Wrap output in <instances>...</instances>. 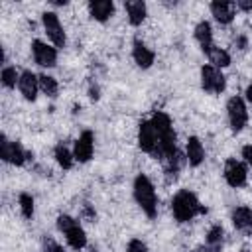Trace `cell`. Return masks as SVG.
Masks as SVG:
<instances>
[{
  "label": "cell",
  "instance_id": "6da1fadb",
  "mask_svg": "<svg viewBox=\"0 0 252 252\" xmlns=\"http://www.w3.org/2000/svg\"><path fill=\"white\" fill-rule=\"evenodd\" d=\"M156 128V134H158V152H156V159H165L167 156H171L173 152H177V146H175V132L171 128V120L167 114L163 112H154L152 120H150Z\"/></svg>",
  "mask_w": 252,
  "mask_h": 252
},
{
  "label": "cell",
  "instance_id": "7a4b0ae2",
  "mask_svg": "<svg viewBox=\"0 0 252 252\" xmlns=\"http://www.w3.org/2000/svg\"><path fill=\"white\" fill-rule=\"evenodd\" d=\"M171 211H173L175 220H179V222L191 220L197 213H207V209L199 205V199L195 197V193H191V191H187V189H181V191L173 197V201H171Z\"/></svg>",
  "mask_w": 252,
  "mask_h": 252
},
{
  "label": "cell",
  "instance_id": "3957f363",
  "mask_svg": "<svg viewBox=\"0 0 252 252\" xmlns=\"http://www.w3.org/2000/svg\"><path fill=\"white\" fill-rule=\"evenodd\" d=\"M134 199H136V203L140 205V209H142L150 219L156 217V213H158L156 191H154L152 181H150L144 173H140V175L134 179Z\"/></svg>",
  "mask_w": 252,
  "mask_h": 252
},
{
  "label": "cell",
  "instance_id": "277c9868",
  "mask_svg": "<svg viewBox=\"0 0 252 252\" xmlns=\"http://www.w3.org/2000/svg\"><path fill=\"white\" fill-rule=\"evenodd\" d=\"M226 114H228V122H230V128L234 132L242 130L246 126V120H248V110H246V104L240 96H232L228 102H226Z\"/></svg>",
  "mask_w": 252,
  "mask_h": 252
},
{
  "label": "cell",
  "instance_id": "5b68a950",
  "mask_svg": "<svg viewBox=\"0 0 252 252\" xmlns=\"http://www.w3.org/2000/svg\"><path fill=\"white\" fill-rule=\"evenodd\" d=\"M0 154H2V159H4V161L14 163V165H22L26 159L32 158L30 152H26L18 142H10L6 136H2V142H0Z\"/></svg>",
  "mask_w": 252,
  "mask_h": 252
},
{
  "label": "cell",
  "instance_id": "8992f818",
  "mask_svg": "<svg viewBox=\"0 0 252 252\" xmlns=\"http://www.w3.org/2000/svg\"><path fill=\"white\" fill-rule=\"evenodd\" d=\"M201 87L209 93H222L226 87L224 75L213 65H203L201 67Z\"/></svg>",
  "mask_w": 252,
  "mask_h": 252
},
{
  "label": "cell",
  "instance_id": "52a82bcc",
  "mask_svg": "<svg viewBox=\"0 0 252 252\" xmlns=\"http://www.w3.org/2000/svg\"><path fill=\"white\" fill-rule=\"evenodd\" d=\"M41 22H43V28H45V32H47V37L53 41V45H55V47H65L67 37H65V32H63V28H61V24H59L57 14H55V12H45V14L41 16Z\"/></svg>",
  "mask_w": 252,
  "mask_h": 252
},
{
  "label": "cell",
  "instance_id": "ba28073f",
  "mask_svg": "<svg viewBox=\"0 0 252 252\" xmlns=\"http://www.w3.org/2000/svg\"><path fill=\"white\" fill-rule=\"evenodd\" d=\"M138 146L142 152L150 154V156H156L158 152V134H156V128L150 120H144L140 124V130H138Z\"/></svg>",
  "mask_w": 252,
  "mask_h": 252
},
{
  "label": "cell",
  "instance_id": "9c48e42d",
  "mask_svg": "<svg viewBox=\"0 0 252 252\" xmlns=\"http://www.w3.org/2000/svg\"><path fill=\"white\" fill-rule=\"evenodd\" d=\"M246 165L234 158L226 159L224 163V179L230 187H242L246 183Z\"/></svg>",
  "mask_w": 252,
  "mask_h": 252
},
{
  "label": "cell",
  "instance_id": "30bf717a",
  "mask_svg": "<svg viewBox=\"0 0 252 252\" xmlns=\"http://www.w3.org/2000/svg\"><path fill=\"white\" fill-rule=\"evenodd\" d=\"M93 150H94V138H93V132L85 130V132L79 136V140L75 142V146H73V156H75L77 161L85 163V161H89V159L93 158Z\"/></svg>",
  "mask_w": 252,
  "mask_h": 252
},
{
  "label": "cell",
  "instance_id": "8fae6325",
  "mask_svg": "<svg viewBox=\"0 0 252 252\" xmlns=\"http://www.w3.org/2000/svg\"><path fill=\"white\" fill-rule=\"evenodd\" d=\"M32 51H33L35 63L41 65V67H53L57 63V51H55V47H49L47 43H43L39 39H35L32 43Z\"/></svg>",
  "mask_w": 252,
  "mask_h": 252
},
{
  "label": "cell",
  "instance_id": "7c38bea8",
  "mask_svg": "<svg viewBox=\"0 0 252 252\" xmlns=\"http://www.w3.org/2000/svg\"><path fill=\"white\" fill-rule=\"evenodd\" d=\"M18 89H20V93L24 94L26 100H35V96H37V89H39V79H37L32 71H24V73L20 75Z\"/></svg>",
  "mask_w": 252,
  "mask_h": 252
},
{
  "label": "cell",
  "instance_id": "4fadbf2b",
  "mask_svg": "<svg viewBox=\"0 0 252 252\" xmlns=\"http://www.w3.org/2000/svg\"><path fill=\"white\" fill-rule=\"evenodd\" d=\"M89 14H91V18H94L98 22H106L114 14V4L108 2V0L89 2Z\"/></svg>",
  "mask_w": 252,
  "mask_h": 252
},
{
  "label": "cell",
  "instance_id": "5bb4252c",
  "mask_svg": "<svg viewBox=\"0 0 252 252\" xmlns=\"http://www.w3.org/2000/svg\"><path fill=\"white\" fill-rule=\"evenodd\" d=\"M211 12H213V16L219 24H230L232 18H234V4L217 0V2L211 4Z\"/></svg>",
  "mask_w": 252,
  "mask_h": 252
},
{
  "label": "cell",
  "instance_id": "9a60e30c",
  "mask_svg": "<svg viewBox=\"0 0 252 252\" xmlns=\"http://www.w3.org/2000/svg\"><path fill=\"white\" fill-rule=\"evenodd\" d=\"M195 39L199 41V45H201V49L205 51V53H209L215 45H213V30H211V24L209 22H199L197 24V28H195Z\"/></svg>",
  "mask_w": 252,
  "mask_h": 252
},
{
  "label": "cell",
  "instance_id": "2e32d148",
  "mask_svg": "<svg viewBox=\"0 0 252 252\" xmlns=\"http://www.w3.org/2000/svg\"><path fill=\"white\" fill-rule=\"evenodd\" d=\"M185 158L189 161V165H199L203 159H205V150H203V144L199 142V138L191 136L187 140V146H185Z\"/></svg>",
  "mask_w": 252,
  "mask_h": 252
},
{
  "label": "cell",
  "instance_id": "e0dca14e",
  "mask_svg": "<svg viewBox=\"0 0 252 252\" xmlns=\"http://www.w3.org/2000/svg\"><path fill=\"white\" fill-rule=\"evenodd\" d=\"M132 55H134L136 65L142 67V69H148V67H152V63H154V51H150V49L146 47V43H142L140 39L134 41Z\"/></svg>",
  "mask_w": 252,
  "mask_h": 252
},
{
  "label": "cell",
  "instance_id": "ac0fdd59",
  "mask_svg": "<svg viewBox=\"0 0 252 252\" xmlns=\"http://www.w3.org/2000/svg\"><path fill=\"white\" fill-rule=\"evenodd\" d=\"M126 12H128V20L132 26H140L146 18V4L142 0H130L124 4Z\"/></svg>",
  "mask_w": 252,
  "mask_h": 252
},
{
  "label": "cell",
  "instance_id": "d6986e66",
  "mask_svg": "<svg viewBox=\"0 0 252 252\" xmlns=\"http://www.w3.org/2000/svg\"><path fill=\"white\" fill-rule=\"evenodd\" d=\"M232 224L238 230H250L252 228V211L248 207H236L232 211Z\"/></svg>",
  "mask_w": 252,
  "mask_h": 252
},
{
  "label": "cell",
  "instance_id": "ffe728a7",
  "mask_svg": "<svg viewBox=\"0 0 252 252\" xmlns=\"http://www.w3.org/2000/svg\"><path fill=\"white\" fill-rule=\"evenodd\" d=\"M65 236H67V242H69V246L71 248H75V250H81V248H85L87 246V236H85V230L81 228V224L79 222H75L67 232H63Z\"/></svg>",
  "mask_w": 252,
  "mask_h": 252
},
{
  "label": "cell",
  "instance_id": "44dd1931",
  "mask_svg": "<svg viewBox=\"0 0 252 252\" xmlns=\"http://www.w3.org/2000/svg\"><path fill=\"white\" fill-rule=\"evenodd\" d=\"M55 159H57V163H59L63 169H71L75 156H73V152H69V148H67L65 144H57V146H55Z\"/></svg>",
  "mask_w": 252,
  "mask_h": 252
},
{
  "label": "cell",
  "instance_id": "7402d4cb",
  "mask_svg": "<svg viewBox=\"0 0 252 252\" xmlns=\"http://www.w3.org/2000/svg\"><path fill=\"white\" fill-rule=\"evenodd\" d=\"M209 59H211V63H213V67H226V65H230V55L224 51V49H220V47H213L209 53Z\"/></svg>",
  "mask_w": 252,
  "mask_h": 252
},
{
  "label": "cell",
  "instance_id": "603a6c76",
  "mask_svg": "<svg viewBox=\"0 0 252 252\" xmlns=\"http://www.w3.org/2000/svg\"><path fill=\"white\" fill-rule=\"evenodd\" d=\"M39 79V89L47 94V96H55L57 94V81L49 75H37Z\"/></svg>",
  "mask_w": 252,
  "mask_h": 252
},
{
  "label": "cell",
  "instance_id": "cb8c5ba5",
  "mask_svg": "<svg viewBox=\"0 0 252 252\" xmlns=\"http://www.w3.org/2000/svg\"><path fill=\"white\" fill-rule=\"evenodd\" d=\"M18 81H20V75L16 73L14 67H4V69H2V85H4V87L12 89V87H16Z\"/></svg>",
  "mask_w": 252,
  "mask_h": 252
},
{
  "label": "cell",
  "instance_id": "d4e9b609",
  "mask_svg": "<svg viewBox=\"0 0 252 252\" xmlns=\"http://www.w3.org/2000/svg\"><path fill=\"white\" fill-rule=\"evenodd\" d=\"M20 209H22V215L26 219H32V215H33V199H32V195H28V193L20 195Z\"/></svg>",
  "mask_w": 252,
  "mask_h": 252
},
{
  "label": "cell",
  "instance_id": "484cf974",
  "mask_svg": "<svg viewBox=\"0 0 252 252\" xmlns=\"http://www.w3.org/2000/svg\"><path fill=\"white\" fill-rule=\"evenodd\" d=\"M222 234H224L222 226H220V224H215V226L207 232V242L213 244V246H215V244H220V242H222Z\"/></svg>",
  "mask_w": 252,
  "mask_h": 252
},
{
  "label": "cell",
  "instance_id": "4316f807",
  "mask_svg": "<svg viewBox=\"0 0 252 252\" xmlns=\"http://www.w3.org/2000/svg\"><path fill=\"white\" fill-rule=\"evenodd\" d=\"M75 222H77V220H75L73 217H69V215H59V217H57V228H59L61 232H67Z\"/></svg>",
  "mask_w": 252,
  "mask_h": 252
},
{
  "label": "cell",
  "instance_id": "83f0119b",
  "mask_svg": "<svg viewBox=\"0 0 252 252\" xmlns=\"http://www.w3.org/2000/svg\"><path fill=\"white\" fill-rule=\"evenodd\" d=\"M128 252H148V246H146L142 240L134 238V240H130V244H128Z\"/></svg>",
  "mask_w": 252,
  "mask_h": 252
},
{
  "label": "cell",
  "instance_id": "f1b7e54d",
  "mask_svg": "<svg viewBox=\"0 0 252 252\" xmlns=\"http://www.w3.org/2000/svg\"><path fill=\"white\" fill-rule=\"evenodd\" d=\"M242 158H244L248 163H252V144H248V146L242 148Z\"/></svg>",
  "mask_w": 252,
  "mask_h": 252
},
{
  "label": "cell",
  "instance_id": "f546056e",
  "mask_svg": "<svg viewBox=\"0 0 252 252\" xmlns=\"http://www.w3.org/2000/svg\"><path fill=\"white\" fill-rule=\"evenodd\" d=\"M246 43H248V41H246V37H242V35L234 39V45H236L238 49H246Z\"/></svg>",
  "mask_w": 252,
  "mask_h": 252
},
{
  "label": "cell",
  "instance_id": "4dcf8cb0",
  "mask_svg": "<svg viewBox=\"0 0 252 252\" xmlns=\"http://www.w3.org/2000/svg\"><path fill=\"white\" fill-rule=\"evenodd\" d=\"M236 6H238L240 10H246V12H248V10H252V2H244V0H238V2H236Z\"/></svg>",
  "mask_w": 252,
  "mask_h": 252
},
{
  "label": "cell",
  "instance_id": "1f68e13d",
  "mask_svg": "<svg viewBox=\"0 0 252 252\" xmlns=\"http://www.w3.org/2000/svg\"><path fill=\"white\" fill-rule=\"evenodd\" d=\"M201 252H220V244H215V246H213V244H209V246H207V248H203Z\"/></svg>",
  "mask_w": 252,
  "mask_h": 252
},
{
  "label": "cell",
  "instance_id": "d6a6232c",
  "mask_svg": "<svg viewBox=\"0 0 252 252\" xmlns=\"http://www.w3.org/2000/svg\"><path fill=\"white\" fill-rule=\"evenodd\" d=\"M246 98H248V100L252 102V83H250V85L246 87Z\"/></svg>",
  "mask_w": 252,
  "mask_h": 252
},
{
  "label": "cell",
  "instance_id": "836d02e7",
  "mask_svg": "<svg viewBox=\"0 0 252 252\" xmlns=\"http://www.w3.org/2000/svg\"><path fill=\"white\" fill-rule=\"evenodd\" d=\"M242 252H246V250H242Z\"/></svg>",
  "mask_w": 252,
  "mask_h": 252
}]
</instances>
